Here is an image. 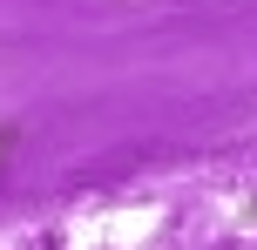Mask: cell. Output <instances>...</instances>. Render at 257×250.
I'll use <instances>...</instances> for the list:
<instances>
[{
    "label": "cell",
    "mask_w": 257,
    "mask_h": 250,
    "mask_svg": "<svg viewBox=\"0 0 257 250\" xmlns=\"http://www.w3.org/2000/svg\"><path fill=\"white\" fill-rule=\"evenodd\" d=\"M14 149H21V129H7V122H0V162H7Z\"/></svg>",
    "instance_id": "6da1fadb"
}]
</instances>
